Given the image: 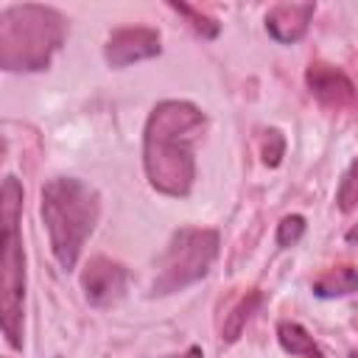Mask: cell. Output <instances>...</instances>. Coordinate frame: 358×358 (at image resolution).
Here are the masks:
<instances>
[{"label":"cell","instance_id":"30bf717a","mask_svg":"<svg viewBox=\"0 0 358 358\" xmlns=\"http://www.w3.org/2000/svg\"><path fill=\"white\" fill-rule=\"evenodd\" d=\"M277 341H280V347L288 355H296V358H324V352L313 341V336L302 324H296V322H280L277 324Z\"/></svg>","mask_w":358,"mask_h":358},{"label":"cell","instance_id":"e0dca14e","mask_svg":"<svg viewBox=\"0 0 358 358\" xmlns=\"http://www.w3.org/2000/svg\"><path fill=\"white\" fill-rule=\"evenodd\" d=\"M168 358H204V355H201V347H187L185 352H179V355H168Z\"/></svg>","mask_w":358,"mask_h":358},{"label":"cell","instance_id":"d6986e66","mask_svg":"<svg viewBox=\"0 0 358 358\" xmlns=\"http://www.w3.org/2000/svg\"><path fill=\"white\" fill-rule=\"evenodd\" d=\"M350 358H358V352H352V355H350Z\"/></svg>","mask_w":358,"mask_h":358},{"label":"cell","instance_id":"6da1fadb","mask_svg":"<svg viewBox=\"0 0 358 358\" xmlns=\"http://www.w3.org/2000/svg\"><path fill=\"white\" fill-rule=\"evenodd\" d=\"M204 131V115L190 101H162L151 109L143 134V165L151 187L165 196H187L196 176L193 143Z\"/></svg>","mask_w":358,"mask_h":358},{"label":"cell","instance_id":"8992f818","mask_svg":"<svg viewBox=\"0 0 358 358\" xmlns=\"http://www.w3.org/2000/svg\"><path fill=\"white\" fill-rule=\"evenodd\" d=\"M159 53V34L148 25H129V28H117L109 42H106V62L112 67H126L143 59H151Z\"/></svg>","mask_w":358,"mask_h":358},{"label":"cell","instance_id":"9a60e30c","mask_svg":"<svg viewBox=\"0 0 358 358\" xmlns=\"http://www.w3.org/2000/svg\"><path fill=\"white\" fill-rule=\"evenodd\" d=\"M282 154H285V137H282V131H280V129L263 131V143H260V157H263V162H266L268 168H277L280 159H282Z\"/></svg>","mask_w":358,"mask_h":358},{"label":"cell","instance_id":"4fadbf2b","mask_svg":"<svg viewBox=\"0 0 358 358\" xmlns=\"http://www.w3.org/2000/svg\"><path fill=\"white\" fill-rule=\"evenodd\" d=\"M171 8L176 11V14H182L187 22H190V28L196 31V34H201L204 39H215L218 36V22L213 20V17H207L204 11H199V8H193V6H187V3H171Z\"/></svg>","mask_w":358,"mask_h":358},{"label":"cell","instance_id":"277c9868","mask_svg":"<svg viewBox=\"0 0 358 358\" xmlns=\"http://www.w3.org/2000/svg\"><path fill=\"white\" fill-rule=\"evenodd\" d=\"M22 187L14 176L3 179L0 218H3V257H0V324L11 347H22V296H25V255L20 238Z\"/></svg>","mask_w":358,"mask_h":358},{"label":"cell","instance_id":"7a4b0ae2","mask_svg":"<svg viewBox=\"0 0 358 358\" xmlns=\"http://www.w3.org/2000/svg\"><path fill=\"white\" fill-rule=\"evenodd\" d=\"M98 213V193L76 176H56L42 187V221L62 268H73L78 263L87 238L95 229Z\"/></svg>","mask_w":358,"mask_h":358},{"label":"cell","instance_id":"52a82bcc","mask_svg":"<svg viewBox=\"0 0 358 358\" xmlns=\"http://www.w3.org/2000/svg\"><path fill=\"white\" fill-rule=\"evenodd\" d=\"M305 81L313 92V98L333 109V112H341V109H350L355 103V87L352 81L347 78L344 70L333 67V64H324V62H313L305 73Z\"/></svg>","mask_w":358,"mask_h":358},{"label":"cell","instance_id":"9c48e42d","mask_svg":"<svg viewBox=\"0 0 358 358\" xmlns=\"http://www.w3.org/2000/svg\"><path fill=\"white\" fill-rule=\"evenodd\" d=\"M313 11H316V3H277L266 14V31L277 42L294 45L308 34Z\"/></svg>","mask_w":358,"mask_h":358},{"label":"cell","instance_id":"5b68a950","mask_svg":"<svg viewBox=\"0 0 358 358\" xmlns=\"http://www.w3.org/2000/svg\"><path fill=\"white\" fill-rule=\"evenodd\" d=\"M218 257V232L201 227H182L173 232L162 260L157 280L151 285L154 294L182 291L201 277H207L213 260Z\"/></svg>","mask_w":358,"mask_h":358},{"label":"cell","instance_id":"3957f363","mask_svg":"<svg viewBox=\"0 0 358 358\" xmlns=\"http://www.w3.org/2000/svg\"><path fill=\"white\" fill-rule=\"evenodd\" d=\"M64 34L67 22L56 8L36 3L6 8L0 17V67L11 73L45 70L62 48Z\"/></svg>","mask_w":358,"mask_h":358},{"label":"cell","instance_id":"2e32d148","mask_svg":"<svg viewBox=\"0 0 358 358\" xmlns=\"http://www.w3.org/2000/svg\"><path fill=\"white\" fill-rule=\"evenodd\" d=\"M305 232V218L302 215H285L277 224V243L280 246H294Z\"/></svg>","mask_w":358,"mask_h":358},{"label":"cell","instance_id":"ba28073f","mask_svg":"<svg viewBox=\"0 0 358 358\" xmlns=\"http://www.w3.org/2000/svg\"><path fill=\"white\" fill-rule=\"evenodd\" d=\"M126 280H129V271L120 263H115L109 257H92L81 274L84 296L90 299V305H98V308L109 305L123 296Z\"/></svg>","mask_w":358,"mask_h":358},{"label":"cell","instance_id":"8fae6325","mask_svg":"<svg viewBox=\"0 0 358 358\" xmlns=\"http://www.w3.org/2000/svg\"><path fill=\"white\" fill-rule=\"evenodd\" d=\"M358 291V271L352 266H338L324 271L322 277L313 280V294L322 299H333V296H347Z\"/></svg>","mask_w":358,"mask_h":358},{"label":"cell","instance_id":"5bb4252c","mask_svg":"<svg viewBox=\"0 0 358 358\" xmlns=\"http://www.w3.org/2000/svg\"><path fill=\"white\" fill-rule=\"evenodd\" d=\"M336 201L344 213H350L358 204V159H352L350 168L344 171L341 182H338V190H336Z\"/></svg>","mask_w":358,"mask_h":358},{"label":"cell","instance_id":"ac0fdd59","mask_svg":"<svg viewBox=\"0 0 358 358\" xmlns=\"http://www.w3.org/2000/svg\"><path fill=\"white\" fill-rule=\"evenodd\" d=\"M347 241H350V243H358V224H355V227L347 232Z\"/></svg>","mask_w":358,"mask_h":358},{"label":"cell","instance_id":"7c38bea8","mask_svg":"<svg viewBox=\"0 0 358 358\" xmlns=\"http://www.w3.org/2000/svg\"><path fill=\"white\" fill-rule=\"evenodd\" d=\"M260 305H263V294H260V291L243 294V296L235 302V308L227 313V319H224V341H238L241 333H243V327H246V322L252 319V313H255Z\"/></svg>","mask_w":358,"mask_h":358}]
</instances>
